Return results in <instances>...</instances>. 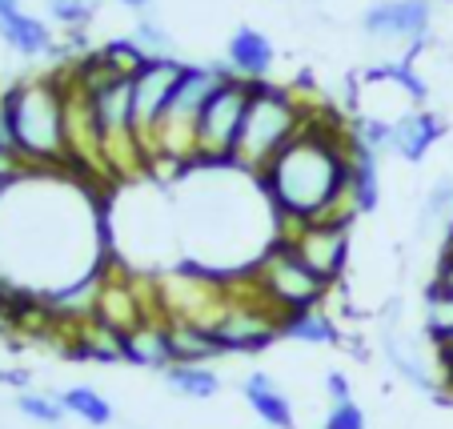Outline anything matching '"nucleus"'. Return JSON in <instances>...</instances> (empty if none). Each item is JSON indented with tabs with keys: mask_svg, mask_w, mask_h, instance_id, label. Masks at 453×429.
<instances>
[{
	"mask_svg": "<svg viewBox=\"0 0 453 429\" xmlns=\"http://www.w3.org/2000/svg\"><path fill=\"white\" fill-rule=\"evenodd\" d=\"M349 120L313 109L309 125L257 172V180L281 229L317 217H357L349 201Z\"/></svg>",
	"mask_w": 453,
	"mask_h": 429,
	"instance_id": "1",
	"label": "nucleus"
},
{
	"mask_svg": "<svg viewBox=\"0 0 453 429\" xmlns=\"http://www.w3.org/2000/svg\"><path fill=\"white\" fill-rule=\"evenodd\" d=\"M0 112L9 120L17 153L33 169L73 172L69 157V85L60 73L25 77L0 93Z\"/></svg>",
	"mask_w": 453,
	"mask_h": 429,
	"instance_id": "2",
	"label": "nucleus"
},
{
	"mask_svg": "<svg viewBox=\"0 0 453 429\" xmlns=\"http://www.w3.org/2000/svg\"><path fill=\"white\" fill-rule=\"evenodd\" d=\"M317 104L301 101L297 88L273 85V80H253L245 104V120H241V137L233 149V169L261 172L301 129L309 125Z\"/></svg>",
	"mask_w": 453,
	"mask_h": 429,
	"instance_id": "3",
	"label": "nucleus"
},
{
	"mask_svg": "<svg viewBox=\"0 0 453 429\" xmlns=\"http://www.w3.org/2000/svg\"><path fill=\"white\" fill-rule=\"evenodd\" d=\"M225 77H229V65H185L180 69V80L161 112V125H157L149 165L165 161L177 169H193V137H197L201 109Z\"/></svg>",
	"mask_w": 453,
	"mask_h": 429,
	"instance_id": "4",
	"label": "nucleus"
},
{
	"mask_svg": "<svg viewBox=\"0 0 453 429\" xmlns=\"http://www.w3.org/2000/svg\"><path fill=\"white\" fill-rule=\"evenodd\" d=\"M249 281H253V289L261 293L281 318L285 313H297V310L326 305L329 289H334L326 277L293 249L289 237H277L273 245L249 265Z\"/></svg>",
	"mask_w": 453,
	"mask_h": 429,
	"instance_id": "5",
	"label": "nucleus"
},
{
	"mask_svg": "<svg viewBox=\"0 0 453 429\" xmlns=\"http://www.w3.org/2000/svg\"><path fill=\"white\" fill-rule=\"evenodd\" d=\"M209 329L221 341L225 357L229 353H265L269 345L281 341V313L253 289L245 269L241 277H229V297L213 313Z\"/></svg>",
	"mask_w": 453,
	"mask_h": 429,
	"instance_id": "6",
	"label": "nucleus"
},
{
	"mask_svg": "<svg viewBox=\"0 0 453 429\" xmlns=\"http://www.w3.org/2000/svg\"><path fill=\"white\" fill-rule=\"evenodd\" d=\"M249 88H253V80H241L233 73L213 88V96L201 109L197 137H193V169H229L233 165V149H237V137H241Z\"/></svg>",
	"mask_w": 453,
	"mask_h": 429,
	"instance_id": "7",
	"label": "nucleus"
},
{
	"mask_svg": "<svg viewBox=\"0 0 453 429\" xmlns=\"http://www.w3.org/2000/svg\"><path fill=\"white\" fill-rule=\"evenodd\" d=\"M426 104V80L410 60L397 65H377L349 80V109L353 117H377V120H402L405 112Z\"/></svg>",
	"mask_w": 453,
	"mask_h": 429,
	"instance_id": "8",
	"label": "nucleus"
},
{
	"mask_svg": "<svg viewBox=\"0 0 453 429\" xmlns=\"http://www.w3.org/2000/svg\"><path fill=\"white\" fill-rule=\"evenodd\" d=\"M349 233L353 217H317V221L285 225L281 237H289V245L326 277L329 285H337L349 265Z\"/></svg>",
	"mask_w": 453,
	"mask_h": 429,
	"instance_id": "9",
	"label": "nucleus"
},
{
	"mask_svg": "<svg viewBox=\"0 0 453 429\" xmlns=\"http://www.w3.org/2000/svg\"><path fill=\"white\" fill-rule=\"evenodd\" d=\"M361 33L373 44H418L434 33V0H369L361 9Z\"/></svg>",
	"mask_w": 453,
	"mask_h": 429,
	"instance_id": "10",
	"label": "nucleus"
},
{
	"mask_svg": "<svg viewBox=\"0 0 453 429\" xmlns=\"http://www.w3.org/2000/svg\"><path fill=\"white\" fill-rule=\"evenodd\" d=\"M180 69H185V60L153 57L133 73V129H137V141H141V149H145V161H149V153H153L157 125H161V112L180 80Z\"/></svg>",
	"mask_w": 453,
	"mask_h": 429,
	"instance_id": "11",
	"label": "nucleus"
},
{
	"mask_svg": "<svg viewBox=\"0 0 453 429\" xmlns=\"http://www.w3.org/2000/svg\"><path fill=\"white\" fill-rule=\"evenodd\" d=\"M381 353L389 361V370L405 381V386L421 389V394H441L445 381H441V370H437V357H429V349L413 337H405L397 326H385L381 333Z\"/></svg>",
	"mask_w": 453,
	"mask_h": 429,
	"instance_id": "12",
	"label": "nucleus"
},
{
	"mask_svg": "<svg viewBox=\"0 0 453 429\" xmlns=\"http://www.w3.org/2000/svg\"><path fill=\"white\" fill-rule=\"evenodd\" d=\"M120 357L137 370H157L165 373L173 365V337H169V318L165 313H149L133 329L120 333Z\"/></svg>",
	"mask_w": 453,
	"mask_h": 429,
	"instance_id": "13",
	"label": "nucleus"
},
{
	"mask_svg": "<svg viewBox=\"0 0 453 429\" xmlns=\"http://www.w3.org/2000/svg\"><path fill=\"white\" fill-rule=\"evenodd\" d=\"M445 133H449V125H445L434 109L421 104V109L405 112L402 120H394V145H389V157H397V161H405V165H421L429 157V149H434Z\"/></svg>",
	"mask_w": 453,
	"mask_h": 429,
	"instance_id": "14",
	"label": "nucleus"
},
{
	"mask_svg": "<svg viewBox=\"0 0 453 429\" xmlns=\"http://www.w3.org/2000/svg\"><path fill=\"white\" fill-rule=\"evenodd\" d=\"M225 65L241 80H269V73L277 65V49L261 28L241 25V28H233L229 44H225Z\"/></svg>",
	"mask_w": 453,
	"mask_h": 429,
	"instance_id": "15",
	"label": "nucleus"
},
{
	"mask_svg": "<svg viewBox=\"0 0 453 429\" xmlns=\"http://www.w3.org/2000/svg\"><path fill=\"white\" fill-rule=\"evenodd\" d=\"M0 41L9 44L17 57H52V49H57V36H52L49 20L33 17V12L25 9H12V12H0Z\"/></svg>",
	"mask_w": 453,
	"mask_h": 429,
	"instance_id": "16",
	"label": "nucleus"
},
{
	"mask_svg": "<svg viewBox=\"0 0 453 429\" xmlns=\"http://www.w3.org/2000/svg\"><path fill=\"white\" fill-rule=\"evenodd\" d=\"M241 394H245L249 410L265 421L269 429H297V413H293L289 397H285L281 389L273 386V378H269L265 370L245 373V381H241Z\"/></svg>",
	"mask_w": 453,
	"mask_h": 429,
	"instance_id": "17",
	"label": "nucleus"
},
{
	"mask_svg": "<svg viewBox=\"0 0 453 429\" xmlns=\"http://www.w3.org/2000/svg\"><path fill=\"white\" fill-rule=\"evenodd\" d=\"M169 337H173V357L188 361V365H213L217 357H225L221 341L213 337V329L188 318H169Z\"/></svg>",
	"mask_w": 453,
	"mask_h": 429,
	"instance_id": "18",
	"label": "nucleus"
},
{
	"mask_svg": "<svg viewBox=\"0 0 453 429\" xmlns=\"http://www.w3.org/2000/svg\"><path fill=\"white\" fill-rule=\"evenodd\" d=\"M281 341H301V345H337L342 341V326L326 305L313 310H297L281 318Z\"/></svg>",
	"mask_w": 453,
	"mask_h": 429,
	"instance_id": "19",
	"label": "nucleus"
},
{
	"mask_svg": "<svg viewBox=\"0 0 453 429\" xmlns=\"http://www.w3.org/2000/svg\"><path fill=\"white\" fill-rule=\"evenodd\" d=\"M449 229H453V172H441L421 197L413 237H445Z\"/></svg>",
	"mask_w": 453,
	"mask_h": 429,
	"instance_id": "20",
	"label": "nucleus"
},
{
	"mask_svg": "<svg viewBox=\"0 0 453 429\" xmlns=\"http://www.w3.org/2000/svg\"><path fill=\"white\" fill-rule=\"evenodd\" d=\"M353 141V137H349ZM381 157L369 149L353 145V165H349V201L357 213H373L381 205V172H377Z\"/></svg>",
	"mask_w": 453,
	"mask_h": 429,
	"instance_id": "21",
	"label": "nucleus"
},
{
	"mask_svg": "<svg viewBox=\"0 0 453 429\" xmlns=\"http://www.w3.org/2000/svg\"><path fill=\"white\" fill-rule=\"evenodd\" d=\"M165 386L180 397H193V402H209V397L221 394V373L213 365H188V361H173L169 370L161 373Z\"/></svg>",
	"mask_w": 453,
	"mask_h": 429,
	"instance_id": "22",
	"label": "nucleus"
},
{
	"mask_svg": "<svg viewBox=\"0 0 453 429\" xmlns=\"http://www.w3.org/2000/svg\"><path fill=\"white\" fill-rule=\"evenodd\" d=\"M421 329H426L429 345H441L453 337V293L441 285H429L426 301H421Z\"/></svg>",
	"mask_w": 453,
	"mask_h": 429,
	"instance_id": "23",
	"label": "nucleus"
},
{
	"mask_svg": "<svg viewBox=\"0 0 453 429\" xmlns=\"http://www.w3.org/2000/svg\"><path fill=\"white\" fill-rule=\"evenodd\" d=\"M60 405L73 413V418H81V421H88V425H96V429H104L112 421V405H109V397L104 394H96L93 386H69V389H60Z\"/></svg>",
	"mask_w": 453,
	"mask_h": 429,
	"instance_id": "24",
	"label": "nucleus"
},
{
	"mask_svg": "<svg viewBox=\"0 0 453 429\" xmlns=\"http://www.w3.org/2000/svg\"><path fill=\"white\" fill-rule=\"evenodd\" d=\"M44 9H49V20H57L65 33H85L96 20L101 0H44Z\"/></svg>",
	"mask_w": 453,
	"mask_h": 429,
	"instance_id": "25",
	"label": "nucleus"
},
{
	"mask_svg": "<svg viewBox=\"0 0 453 429\" xmlns=\"http://www.w3.org/2000/svg\"><path fill=\"white\" fill-rule=\"evenodd\" d=\"M133 41L145 49L149 60L153 57H177V36H173L157 17H149V12H141L137 28H133Z\"/></svg>",
	"mask_w": 453,
	"mask_h": 429,
	"instance_id": "26",
	"label": "nucleus"
},
{
	"mask_svg": "<svg viewBox=\"0 0 453 429\" xmlns=\"http://www.w3.org/2000/svg\"><path fill=\"white\" fill-rule=\"evenodd\" d=\"M104 57V65H109V69H117V73H125V77H133V73L141 69V65H145V49H141L137 41H133V36H112V41H104L101 49H96Z\"/></svg>",
	"mask_w": 453,
	"mask_h": 429,
	"instance_id": "27",
	"label": "nucleus"
},
{
	"mask_svg": "<svg viewBox=\"0 0 453 429\" xmlns=\"http://www.w3.org/2000/svg\"><path fill=\"white\" fill-rule=\"evenodd\" d=\"M17 410L25 413L28 421H41V425H60L65 421V405H60L57 394H36V389H20L17 394Z\"/></svg>",
	"mask_w": 453,
	"mask_h": 429,
	"instance_id": "28",
	"label": "nucleus"
},
{
	"mask_svg": "<svg viewBox=\"0 0 453 429\" xmlns=\"http://www.w3.org/2000/svg\"><path fill=\"white\" fill-rule=\"evenodd\" d=\"M321 429H369L365 425V413H361V405L353 402H334L329 405V418H326V425Z\"/></svg>",
	"mask_w": 453,
	"mask_h": 429,
	"instance_id": "29",
	"label": "nucleus"
},
{
	"mask_svg": "<svg viewBox=\"0 0 453 429\" xmlns=\"http://www.w3.org/2000/svg\"><path fill=\"white\" fill-rule=\"evenodd\" d=\"M445 245H441V257H437V273H434V285H441V289L453 293V229L445 233Z\"/></svg>",
	"mask_w": 453,
	"mask_h": 429,
	"instance_id": "30",
	"label": "nucleus"
},
{
	"mask_svg": "<svg viewBox=\"0 0 453 429\" xmlns=\"http://www.w3.org/2000/svg\"><path fill=\"white\" fill-rule=\"evenodd\" d=\"M434 357H437V370H441L445 389L453 394V337L449 341H441V345H434Z\"/></svg>",
	"mask_w": 453,
	"mask_h": 429,
	"instance_id": "31",
	"label": "nucleus"
},
{
	"mask_svg": "<svg viewBox=\"0 0 453 429\" xmlns=\"http://www.w3.org/2000/svg\"><path fill=\"white\" fill-rule=\"evenodd\" d=\"M326 394H329V402H349L353 397V389H349V381H345V373H326Z\"/></svg>",
	"mask_w": 453,
	"mask_h": 429,
	"instance_id": "32",
	"label": "nucleus"
},
{
	"mask_svg": "<svg viewBox=\"0 0 453 429\" xmlns=\"http://www.w3.org/2000/svg\"><path fill=\"white\" fill-rule=\"evenodd\" d=\"M0 386L28 389V386H33V373H25V370H4V373H0Z\"/></svg>",
	"mask_w": 453,
	"mask_h": 429,
	"instance_id": "33",
	"label": "nucleus"
},
{
	"mask_svg": "<svg viewBox=\"0 0 453 429\" xmlns=\"http://www.w3.org/2000/svg\"><path fill=\"white\" fill-rule=\"evenodd\" d=\"M112 4H120V9H128V12H149L153 0H112Z\"/></svg>",
	"mask_w": 453,
	"mask_h": 429,
	"instance_id": "34",
	"label": "nucleus"
},
{
	"mask_svg": "<svg viewBox=\"0 0 453 429\" xmlns=\"http://www.w3.org/2000/svg\"><path fill=\"white\" fill-rule=\"evenodd\" d=\"M12 9H20V0H0V12H12Z\"/></svg>",
	"mask_w": 453,
	"mask_h": 429,
	"instance_id": "35",
	"label": "nucleus"
}]
</instances>
